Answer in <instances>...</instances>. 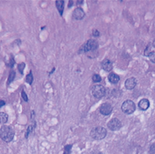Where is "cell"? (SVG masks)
Here are the masks:
<instances>
[{"label": "cell", "instance_id": "8992f818", "mask_svg": "<svg viewBox=\"0 0 155 154\" xmlns=\"http://www.w3.org/2000/svg\"><path fill=\"white\" fill-rule=\"evenodd\" d=\"M108 129L112 131L119 130L122 127V123L117 118L111 119L107 124Z\"/></svg>", "mask_w": 155, "mask_h": 154}, {"label": "cell", "instance_id": "9a60e30c", "mask_svg": "<svg viewBox=\"0 0 155 154\" xmlns=\"http://www.w3.org/2000/svg\"><path fill=\"white\" fill-rule=\"evenodd\" d=\"M33 80H34V77H33V75H32V71L31 70V71H30V73H29V74H28L27 76H26V83H28V84L32 85V82H33Z\"/></svg>", "mask_w": 155, "mask_h": 154}, {"label": "cell", "instance_id": "8fae6325", "mask_svg": "<svg viewBox=\"0 0 155 154\" xmlns=\"http://www.w3.org/2000/svg\"><path fill=\"white\" fill-rule=\"evenodd\" d=\"M138 106L141 111H146L150 107V101L147 98H143L139 102Z\"/></svg>", "mask_w": 155, "mask_h": 154}, {"label": "cell", "instance_id": "603a6c76", "mask_svg": "<svg viewBox=\"0 0 155 154\" xmlns=\"http://www.w3.org/2000/svg\"><path fill=\"white\" fill-rule=\"evenodd\" d=\"M93 35L95 37H98L100 35V32L97 29H94L93 31Z\"/></svg>", "mask_w": 155, "mask_h": 154}, {"label": "cell", "instance_id": "30bf717a", "mask_svg": "<svg viewBox=\"0 0 155 154\" xmlns=\"http://www.w3.org/2000/svg\"><path fill=\"white\" fill-rule=\"evenodd\" d=\"M102 69L106 72H110L113 69V63L108 59H105L102 61Z\"/></svg>", "mask_w": 155, "mask_h": 154}, {"label": "cell", "instance_id": "3957f363", "mask_svg": "<svg viewBox=\"0 0 155 154\" xmlns=\"http://www.w3.org/2000/svg\"><path fill=\"white\" fill-rule=\"evenodd\" d=\"M99 47L98 42L94 39L88 40L81 47V50L83 52H88L89 51H94Z\"/></svg>", "mask_w": 155, "mask_h": 154}, {"label": "cell", "instance_id": "52a82bcc", "mask_svg": "<svg viewBox=\"0 0 155 154\" xmlns=\"http://www.w3.org/2000/svg\"><path fill=\"white\" fill-rule=\"evenodd\" d=\"M100 112L102 115L107 116L110 115L113 111V107L112 106L108 103H105L102 104L100 107Z\"/></svg>", "mask_w": 155, "mask_h": 154}, {"label": "cell", "instance_id": "4fadbf2b", "mask_svg": "<svg viewBox=\"0 0 155 154\" xmlns=\"http://www.w3.org/2000/svg\"><path fill=\"white\" fill-rule=\"evenodd\" d=\"M55 5L60 14L62 15L64 8V2L62 1V0H57L55 2Z\"/></svg>", "mask_w": 155, "mask_h": 154}, {"label": "cell", "instance_id": "484cf974", "mask_svg": "<svg viewBox=\"0 0 155 154\" xmlns=\"http://www.w3.org/2000/svg\"><path fill=\"white\" fill-rule=\"evenodd\" d=\"M73 5V2L72 1H69V5H68V8H71Z\"/></svg>", "mask_w": 155, "mask_h": 154}, {"label": "cell", "instance_id": "5bb4252c", "mask_svg": "<svg viewBox=\"0 0 155 154\" xmlns=\"http://www.w3.org/2000/svg\"><path fill=\"white\" fill-rule=\"evenodd\" d=\"M8 115L5 112H0V124H3L8 122Z\"/></svg>", "mask_w": 155, "mask_h": 154}, {"label": "cell", "instance_id": "5b68a950", "mask_svg": "<svg viewBox=\"0 0 155 154\" xmlns=\"http://www.w3.org/2000/svg\"><path fill=\"white\" fill-rule=\"evenodd\" d=\"M106 92L105 88L101 85H97L92 88V94L96 98H102Z\"/></svg>", "mask_w": 155, "mask_h": 154}, {"label": "cell", "instance_id": "6da1fadb", "mask_svg": "<svg viewBox=\"0 0 155 154\" xmlns=\"http://www.w3.org/2000/svg\"><path fill=\"white\" fill-rule=\"evenodd\" d=\"M15 132L9 126H3L0 128V138L6 143H9L14 139Z\"/></svg>", "mask_w": 155, "mask_h": 154}, {"label": "cell", "instance_id": "e0dca14e", "mask_svg": "<svg viewBox=\"0 0 155 154\" xmlns=\"http://www.w3.org/2000/svg\"><path fill=\"white\" fill-rule=\"evenodd\" d=\"M92 80L94 83H99L102 81V78L99 75L94 74L92 77Z\"/></svg>", "mask_w": 155, "mask_h": 154}, {"label": "cell", "instance_id": "44dd1931", "mask_svg": "<svg viewBox=\"0 0 155 154\" xmlns=\"http://www.w3.org/2000/svg\"><path fill=\"white\" fill-rule=\"evenodd\" d=\"M34 127H33V124H32V125H31V126H29V127H28V130H27V132H26V135H25V137H26V138L28 137L29 134L31 132H32V129H34Z\"/></svg>", "mask_w": 155, "mask_h": 154}, {"label": "cell", "instance_id": "7402d4cb", "mask_svg": "<svg viewBox=\"0 0 155 154\" xmlns=\"http://www.w3.org/2000/svg\"><path fill=\"white\" fill-rule=\"evenodd\" d=\"M21 97H22V98H23V100H24L25 101H28V96H27L26 94L25 93V92L24 91H23L22 92H21Z\"/></svg>", "mask_w": 155, "mask_h": 154}, {"label": "cell", "instance_id": "ffe728a7", "mask_svg": "<svg viewBox=\"0 0 155 154\" xmlns=\"http://www.w3.org/2000/svg\"><path fill=\"white\" fill-rule=\"evenodd\" d=\"M149 57V59H150V61L153 63H155V52H150V53L149 54V55L148 56Z\"/></svg>", "mask_w": 155, "mask_h": 154}, {"label": "cell", "instance_id": "d6986e66", "mask_svg": "<svg viewBox=\"0 0 155 154\" xmlns=\"http://www.w3.org/2000/svg\"><path fill=\"white\" fill-rule=\"evenodd\" d=\"M25 66H26V65L24 63H21L18 65V69L19 72H20V73L23 74V70L25 68Z\"/></svg>", "mask_w": 155, "mask_h": 154}, {"label": "cell", "instance_id": "7c38bea8", "mask_svg": "<svg viewBox=\"0 0 155 154\" xmlns=\"http://www.w3.org/2000/svg\"><path fill=\"white\" fill-rule=\"evenodd\" d=\"M108 81L112 84H116L120 80V77L118 75L115 73L111 72L108 76Z\"/></svg>", "mask_w": 155, "mask_h": 154}, {"label": "cell", "instance_id": "ba28073f", "mask_svg": "<svg viewBox=\"0 0 155 154\" xmlns=\"http://www.w3.org/2000/svg\"><path fill=\"white\" fill-rule=\"evenodd\" d=\"M85 16V13L81 8H78L75 9L72 13V17L77 20H82Z\"/></svg>", "mask_w": 155, "mask_h": 154}, {"label": "cell", "instance_id": "7a4b0ae2", "mask_svg": "<svg viewBox=\"0 0 155 154\" xmlns=\"http://www.w3.org/2000/svg\"><path fill=\"white\" fill-rule=\"evenodd\" d=\"M107 131L106 129L101 126H98L93 128L90 132L91 136L93 139L96 140H103L104 138H105V136H107Z\"/></svg>", "mask_w": 155, "mask_h": 154}, {"label": "cell", "instance_id": "d4e9b609", "mask_svg": "<svg viewBox=\"0 0 155 154\" xmlns=\"http://www.w3.org/2000/svg\"><path fill=\"white\" fill-rule=\"evenodd\" d=\"M6 104L5 101L4 100H0V108H1L2 107H3V106H5Z\"/></svg>", "mask_w": 155, "mask_h": 154}, {"label": "cell", "instance_id": "cb8c5ba5", "mask_svg": "<svg viewBox=\"0 0 155 154\" xmlns=\"http://www.w3.org/2000/svg\"><path fill=\"white\" fill-rule=\"evenodd\" d=\"M150 153L151 154H155V144H153L150 147Z\"/></svg>", "mask_w": 155, "mask_h": 154}, {"label": "cell", "instance_id": "4316f807", "mask_svg": "<svg viewBox=\"0 0 155 154\" xmlns=\"http://www.w3.org/2000/svg\"><path fill=\"white\" fill-rule=\"evenodd\" d=\"M153 47L155 48V39L154 40V41H153Z\"/></svg>", "mask_w": 155, "mask_h": 154}, {"label": "cell", "instance_id": "2e32d148", "mask_svg": "<svg viewBox=\"0 0 155 154\" xmlns=\"http://www.w3.org/2000/svg\"><path fill=\"white\" fill-rule=\"evenodd\" d=\"M15 72L14 70H11L9 76L8 78V85H9L11 83H12L15 79Z\"/></svg>", "mask_w": 155, "mask_h": 154}, {"label": "cell", "instance_id": "ac0fdd59", "mask_svg": "<svg viewBox=\"0 0 155 154\" xmlns=\"http://www.w3.org/2000/svg\"><path fill=\"white\" fill-rule=\"evenodd\" d=\"M72 145L71 144H68V145H66L65 147H64V153L63 154H70L71 153V147H72Z\"/></svg>", "mask_w": 155, "mask_h": 154}, {"label": "cell", "instance_id": "9c48e42d", "mask_svg": "<svg viewBox=\"0 0 155 154\" xmlns=\"http://www.w3.org/2000/svg\"><path fill=\"white\" fill-rule=\"evenodd\" d=\"M137 84V80L134 77H131V78L128 79L125 82V88L128 90L133 89Z\"/></svg>", "mask_w": 155, "mask_h": 154}, {"label": "cell", "instance_id": "277c9868", "mask_svg": "<svg viewBox=\"0 0 155 154\" xmlns=\"http://www.w3.org/2000/svg\"><path fill=\"white\" fill-rule=\"evenodd\" d=\"M121 109L124 114L130 115L136 111V105L133 101L127 100L122 103Z\"/></svg>", "mask_w": 155, "mask_h": 154}]
</instances>
